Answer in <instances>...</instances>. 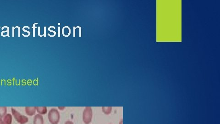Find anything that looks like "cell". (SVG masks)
I'll list each match as a JSON object with an SVG mask.
<instances>
[{
  "instance_id": "cell-1",
  "label": "cell",
  "mask_w": 220,
  "mask_h": 124,
  "mask_svg": "<svg viewBox=\"0 0 220 124\" xmlns=\"http://www.w3.org/2000/svg\"><path fill=\"white\" fill-rule=\"evenodd\" d=\"M48 119L51 124H58L60 119V113L56 108H51L48 113Z\"/></svg>"
},
{
  "instance_id": "cell-2",
  "label": "cell",
  "mask_w": 220,
  "mask_h": 124,
  "mask_svg": "<svg viewBox=\"0 0 220 124\" xmlns=\"http://www.w3.org/2000/svg\"><path fill=\"white\" fill-rule=\"evenodd\" d=\"M11 110L13 116L18 122L20 124H24L28 122V118L21 115L20 113L15 108H11Z\"/></svg>"
},
{
  "instance_id": "cell-3",
  "label": "cell",
  "mask_w": 220,
  "mask_h": 124,
  "mask_svg": "<svg viewBox=\"0 0 220 124\" xmlns=\"http://www.w3.org/2000/svg\"><path fill=\"white\" fill-rule=\"evenodd\" d=\"M93 112L91 107L85 108L83 112V121L85 124H89L92 121Z\"/></svg>"
},
{
  "instance_id": "cell-4",
  "label": "cell",
  "mask_w": 220,
  "mask_h": 124,
  "mask_svg": "<svg viewBox=\"0 0 220 124\" xmlns=\"http://www.w3.org/2000/svg\"><path fill=\"white\" fill-rule=\"evenodd\" d=\"M13 117L11 114H7L3 118H0V124H11Z\"/></svg>"
},
{
  "instance_id": "cell-5",
  "label": "cell",
  "mask_w": 220,
  "mask_h": 124,
  "mask_svg": "<svg viewBox=\"0 0 220 124\" xmlns=\"http://www.w3.org/2000/svg\"><path fill=\"white\" fill-rule=\"evenodd\" d=\"M26 115L29 116H33L35 115L36 112L35 107H26L24 108Z\"/></svg>"
},
{
  "instance_id": "cell-6",
  "label": "cell",
  "mask_w": 220,
  "mask_h": 124,
  "mask_svg": "<svg viewBox=\"0 0 220 124\" xmlns=\"http://www.w3.org/2000/svg\"><path fill=\"white\" fill-rule=\"evenodd\" d=\"M44 119L42 115L37 114L34 118V124H44Z\"/></svg>"
},
{
  "instance_id": "cell-7",
  "label": "cell",
  "mask_w": 220,
  "mask_h": 124,
  "mask_svg": "<svg viewBox=\"0 0 220 124\" xmlns=\"http://www.w3.org/2000/svg\"><path fill=\"white\" fill-rule=\"evenodd\" d=\"M36 110L38 113L41 115H44L47 112V108L45 107H35Z\"/></svg>"
},
{
  "instance_id": "cell-8",
  "label": "cell",
  "mask_w": 220,
  "mask_h": 124,
  "mask_svg": "<svg viewBox=\"0 0 220 124\" xmlns=\"http://www.w3.org/2000/svg\"><path fill=\"white\" fill-rule=\"evenodd\" d=\"M7 114V108L0 107V118H3Z\"/></svg>"
},
{
  "instance_id": "cell-9",
  "label": "cell",
  "mask_w": 220,
  "mask_h": 124,
  "mask_svg": "<svg viewBox=\"0 0 220 124\" xmlns=\"http://www.w3.org/2000/svg\"><path fill=\"white\" fill-rule=\"evenodd\" d=\"M111 107H102V111L106 115H109V114L111 113Z\"/></svg>"
},
{
  "instance_id": "cell-10",
  "label": "cell",
  "mask_w": 220,
  "mask_h": 124,
  "mask_svg": "<svg viewBox=\"0 0 220 124\" xmlns=\"http://www.w3.org/2000/svg\"><path fill=\"white\" fill-rule=\"evenodd\" d=\"M7 28V35H4V37H6V36H7V37H9V27H7V26H4V27H3L2 28V30H3V28Z\"/></svg>"
},
{
  "instance_id": "cell-11",
  "label": "cell",
  "mask_w": 220,
  "mask_h": 124,
  "mask_svg": "<svg viewBox=\"0 0 220 124\" xmlns=\"http://www.w3.org/2000/svg\"><path fill=\"white\" fill-rule=\"evenodd\" d=\"M23 31H25V32H28V35H26H26H24L23 34V35H24V37H28V36H29V35H30V31H27V30H24V28H23Z\"/></svg>"
},
{
  "instance_id": "cell-12",
  "label": "cell",
  "mask_w": 220,
  "mask_h": 124,
  "mask_svg": "<svg viewBox=\"0 0 220 124\" xmlns=\"http://www.w3.org/2000/svg\"><path fill=\"white\" fill-rule=\"evenodd\" d=\"M74 124V123H73L72 121H66V122H65V124Z\"/></svg>"
},
{
  "instance_id": "cell-13",
  "label": "cell",
  "mask_w": 220,
  "mask_h": 124,
  "mask_svg": "<svg viewBox=\"0 0 220 124\" xmlns=\"http://www.w3.org/2000/svg\"><path fill=\"white\" fill-rule=\"evenodd\" d=\"M13 37H14V28H15V27H13Z\"/></svg>"
},
{
  "instance_id": "cell-14",
  "label": "cell",
  "mask_w": 220,
  "mask_h": 124,
  "mask_svg": "<svg viewBox=\"0 0 220 124\" xmlns=\"http://www.w3.org/2000/svg\"><path fill=\"white\" fill-rule=\"evenodd\" d=\"M119 124H123V121H122V120H121V121L120 122V123H119Z\"/></svg>"
},
{
  "instance_id": "cell-15",
  "label": "cell",
  "mask_w": 220,
  "mask_h": 124,
  "mask_svg": "<svg viewBox=\"0 0 220 124\" xmlns=\"http://www.w3.org/2000/svg\"></svg>"
}]
</instances>
